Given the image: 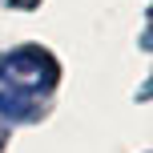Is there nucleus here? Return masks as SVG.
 <instances>
[{
	"label": "nucleus",
	"mask_w": 153,
	"mask_h": 153,
	"mask_svg": "<svg viewBox=\"0 0 153 153\" xmlns=\"http://www.w3.org/2000/svg\"><path fill=\"white\" fill-rule=\"evenodd\" d=\"M4 137H8V133H4V129H0V149H4Z\"/></svg>",
	"instance_id": "obj_4"
},
{
	"label": "nucleus",
	"mask_w": 153,
	"mask_h": 153,
	"mask_svg": "<svg viewBox=\"0 0 153 153\" xmlns=\"http://www.w3.org/2000/svg\"><path fill=\"white\" fill-rule=\"evenodd\" d=\"M0 113L12 117V121H28V117H36V97H24V93L8 89V93H0Z\"/></svg>",
	"instance_id": "obj_2"
},
{
	"label": "nucleus",
	"mask_w": 153,
	"mask_h": 153,
	"mask_svg": "<svg viewBox=\"0 0 153 153\" xmlns=\"http://www.w3.org/2000/svg\"><path fill=\"white\" fill-rule=\"evenodd\" d=\"M56 61L45 53V48H16V53L0 56V81L8 85V89L24 93V97H40V93H48L56 85Z\"/></svg>",
	"instance_id": "obj_1"
},
{
	"label": "nucleus",
	"mask_w": 153,
	"mask_h": 153,
	"mask_svg": "<svg viewBox=\"0 0 153 153\" xmlns=\"http://www.w3.org/2000/svg\"><path fill=\"white\" fill-rule=\"evenodd\" d=\"M8 4H16V8H36V0H8Z\"/></svg>",
	"instance_id": "obj_3"
}]
</instances>
